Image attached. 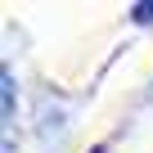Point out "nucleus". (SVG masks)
<instances>
[{"instance_id":"f03ea898","label":"nucleus","mask_w":153,"mask_h":153,"mask_svg":"<svg viewBox=\"0 0 153 153\" xmlns=\"http://www.w3.org/2000/svg\"><path fill=\"white\" fill-rule=\"evenodd\" d=\"M95 153H104V149H95Z\"/></svg>"},{"instance_id":"f257e3e1","label":"nucleus","mask_w":153,"mask_h":153,"mask_svg":"<svg viewBox=\"0 0 153 153\" xmlns=\"http://www.w3.org/2000/svg\"><path fill=\"white\" fill-rule=\"evenodd\" d=\"M153 18V5H135V23H149Z\"/></svg>"}]
</instances>
